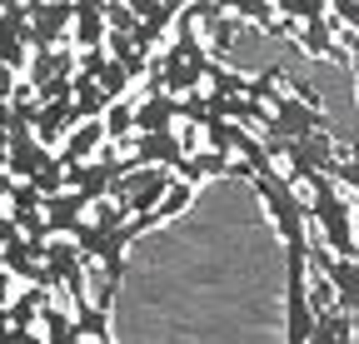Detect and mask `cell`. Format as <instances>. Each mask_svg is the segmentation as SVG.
<instances>
[{"instance_id":"484cf974","label":"cell","mask_w":359,"mask_h":344,"mask_svg":"<svg viewBox=\"0 0 359 344\" xmlns=\"http://www.w3.org/2000/svg\"><path fill=\"white\" fill-rule=\"evenodd\" d=\"M60 6H75V0H60Z\"/></svg>"},{"instance_id":"7a4b0ae2","label":"cell","mask_w":359,"mask_h":344,"mask_svg":"<svg viewBox=\"0 0 359 344\" xmlns=\"http://www.w3.org/2000/svg\"><path fill=\"white\" fill-rule=\"evenodd\" d=\"M170 185H175V170L170 165H135V170H125V175L115 180L110 200H120L125 214L135 220V214H155L160 200L170 195Z\"/></svg>"},{"instance_id":"5b68a950","label":"cell","mask_w":359,"mask_h":344,"mask_svg":"<svg viewBox=\"0 0 359 344\" xmlns=\"http://www.w3.org/2000/svg\"><path fill=\"white\" fill-rule=\"evenodd\" d=\"M105 145H110V135H105V120H80L75 130L65 135V145H60V155H55V160H60L65 170H75V165H85V160H95Z\"/></svg>"},{"instance_id":"277c9868","label":"cell","mask_w":359,"mask_h":344,"mask_svg":"<svg viewBox=\"0 0 359 344\" xmlns=\"http://www.w3.org/2000/svg\"><path fill=\"white\" fill-rule=\"evenodd\" d=\"M275 130L290 135V140H304L314 130H325V115H320V105H309V100H299L290 90L285 100H275Z\"/></svg>"},{"instance_id":"44dd1931","label":"cell","mask_w":359,"mask_h":344,"mask_svg":"<svg viewBox=\"0 0 359 344\" xmlns=\"http://www.w3.org/2000/svg\"><path fill=\"white\" fill-rule=\"evenodd\" d=\"M6 170H11V135L0 130V175H6Z\"/></svg>"},{"instance_id":"8fae6325","label":"cell","mask_w":359,"mask_h":344,"mask_svg":"<svg viewBox=\"0 0 359 344\" xmlns=\"http://www.w3.org/2000/svg\"><path fill=\"white\" fill-rule=\"evenodd\" d=\"M0 265H6L11 275H20V280H30V284H45V254L20 235L15 245H6L0 249Z\"/></svg>"},{"instance_id":"d4e9b609","label":"cell","mask_w":359,"mask_h":344,"mask_svg":"<svg viewBox=\"0 0 359 344\" xmlns=\"http://www.w3.org/2000/svg\"><path fill=\"white\" fill-rule=\"evenodd\" d=\"M354 240H359V200H354Z\"/></svg>"},{"instance_id":"ac0fdd59","label":"cell","mask_w":359,"mask_h":344,"mask_svg":"<svg viewBox=\"0 0 359 344\" xmlns=\"http://www.w3.org/2000/svg\"><path fill=\"white\" fill-rule=\"evenodd\" d=\"M190 200H195V185L175 175V185H170V195H165V200H160V209H155V225H160V220H175V214H180V209H190Z\"/></svg>"},{"instance_id":"9a60e30c","label":"cell","mask_w":359,"mask_h":344,"mask_svg":"<svg viewBox=\"0 0 359 344\" xmlns=\"http://www.w3.org/2000/svg\"><path fill=\"white\" fill-rule=\"evenodd\" d=\"M75 329H80L85 344H110V310L80 305V310H75Z\"/></svg>"},{"instance_id":"2e32d148","label":"cell","mask_w":359,"mask_h":344,"mask_svg":"<svg viewBox=\"0 0 359 344\" xmlns=\"http://www.w3.org/2000/svg\"><path fill=\"white\" fill-rule=\"evenodd\" d=\"M110 105H115V100L100 90L95 80H75V110H80V120H105Z\"/></svg>"},{"instance_id":"ba28073f","label":"cell","mask_w":359,"mask_h":344,"mask_svg":"<svg viewBox=\"0 0 359 344\" xmlns=\"http://www.w3.org/2000/svg\"><path fill=\"white\" fill-rule=\"evenodd\" d=\"M185 160V140H180V130H160V135H135V155L130 165H180Z\"/></svg>"},{"instance_id":"6da1fadb","label":"cell","mask_w":359,"mask_h":344,"mask_svg":"<svg viewBox=\"0 0 359 344\" xmlns=\"http://www.w3.org/2000/svg\"><path fill=\"white\" fill-rule=\"evenodd\" d=\"M309 225L320 235L325 249H334L339 260H359V240H354V195L334 175H309Z\"/></svg>"},{"instance_id":"9c48e42d","label":"cell","mask_w":359,"mask_h":344,"mask_svg":"<svg viewBox=\"0 0 359 344\" xmlns=\"http://www.w3.org/2000/svg\"><path fill=\"white\" fill-rule=\"evenodd\" d=\"M180 120V100L175 95H140V110H135V135H160V130H175Z\"/></svg>"},{"instance_id":"7c38bea8","label":"cell","mask_w":359,"mask_h":344,"mask_svg":"<svg viewBox=\"0 0 359 344\" xmlns=\"http://www.w3.org/2000/svg\"><path fill=\"white\" fill-rule=\"evenodd\" d=\"M230 170H235V160H230V155H219V150H210V145H205V150H195V155L180 160V165H175V175L195 185V180H210V175H230Z\"/></svg>"},{"instance_id":"30bf717a","label":"cell","mask_w":359,"mask_h":344,"mask_svg":"<svg viewBox=\"0 0 359 344\" xmlns=\"http://www.w3.org/2000/svg\"><path fill=\"white\" fill-rule=\"evenodd\" d=\"M85 214H90V200H85V195H75V190L45 200V225H50V235H70V230L85 220Z\"/></svg>"},{"instance_id":"52a82bcc","label":"cell","mask_w":359,"mask_h":344,"mask_svg":"<svg viewBox=\"0 0 359 344\" xmlns=\"http://www.w3.org/2000/svg\"><path fill=\"white\" fill-rule=\"evenodd\" d=\"M80 125V110H75V100H55V105H40V115H35V135H40V145L45 150H55V145H65V135Z\"/></svg>"},{"instance_id":"4fadbf2b","label":"cell","mask_w":359,"mask_h":344,"mask_svg":"<svg viewBox=\"0 0 359 344\" xmlns=\"http://www.w3.org/2000/svg\"><path fill=\"white\" fill-rule=\"evenodd\" d=\"M135 110H140V100H135V95H125V100H115V105L105 110V135H110V145L135 140Z\"/></svg>"},{"instance_id":"ffe728a7","label":"cell","mask_w":359,"mask_h":344,"mask_svg":"<svg viewBox=\"0 0 359 344\" xmlns=\"http://www.w3.org/2000/svg\"><path fill=\"white\" fill-rule=\"evenodd\" d=\"M25 230L15 225V214H6V209H0V249H6V245H15Z\"/></svg>"},{"instance_id":"e0dca14e","label":"cell","mask_w":359,"mask_h":344,"mask_svg":"<svg viewBox=\"0 0 359 344\" xmlns=\"http://www.w3.org/2000/svg\"><path fill=\"white\" fill-rule=\"evenodd\" d=\"M285 20H294V25H309V20H325L330 15V0H269Z\"/></svg>"},{"instance_id":"8992f818","label":"cell","mask_w":359,"mask_h":344,"mask_svg":"<svg viewBox=\"0 0 359 344\" xmlns=\"http://www.w3.org/2000/svg\"><path fill=\"white\" fill-rule=\"evenodd\" d=\"M299 50L314 55V60H349V50L339 46V20H334V15L299 25Z\"/></svg>"},{"instance_id":"3957f363","label":"cell","mask_w":359,"mask_h":344,"mask_svg":"<svg viewBox=\"0 0 359 344\" xmlns=\"http://www.w3.org/2000/svg\"><path fill=\"white\" fill-rule=\"evenodd\" d=\"M309 275H330L339 289V310L349 319H359V260H339L334 249H325L320 240L309 245Z\"/></svg>"},{"instance_id":"d6986e66","label":"cell","mask_w":359,"mask_h":344,"mask_svg":"<svg viewBox=\"0 0 359 344\" xmlns=\"http://www.w3.org/2000/svg\"><path fill=\"white\" fill-rule=\"evenodd\" d=\"M330 15H334L344 30H359V0H330Z\"/></svg>"},{"instance_id":"cb8c5ba5","label":"cell","mask_w":359,"mask_h":344,"mask_svg":"<svg viewBox=\"0 0 359 344\" xmlns=\"http://www.w3.org/2000/svg\"><path fill=\"white\" fill-rule=\"evenodd\" d=\"M25 6V0H0V11H20Z\"/></svg>"},{"instance_id":"5bb4252c","label":"cell","mask_w":359,"mask_h":344,"mask_svg":"<svg viewBox=\"0 0 359 344\" xmlns=\"http://www.w3.org/2000/svg\"><path fill=\"white\" fill-rule=\"evenodd\" d=\"M309 344H354V319L344 310H325L314 334H309Z\"/></svg>"},{"instance_id":"7402d4cb","label":"cell","mask_w":359,"mask_h":344,"mask_svg":"<svg viewBox=\"0 0 359 344\" xmlns=\"http://www.w3.org/2000/svg\"><path fill=\"white\" fill-rule=\"evenodd\" d=\"M6 294H11V270L0 265V310H6Z\"/></svg>"},{"instance_id":"603a6c76","label":"cell","mask_w":359,"mask_h":344,"mask_svg":"<svg viewBox=\"0 0 359 344\" xmlns=\"http://www.w3.org/2000/svg\"><path fill=\"white\" fill-rule=\"evenodd\" d=\"M11 190H15V180H11V175H0V209H6V200H11Z\"/></svg>"}]
</instances>
